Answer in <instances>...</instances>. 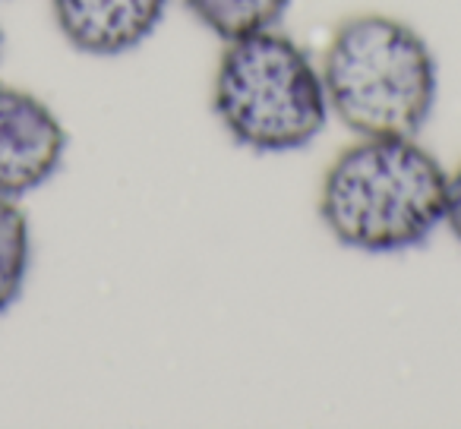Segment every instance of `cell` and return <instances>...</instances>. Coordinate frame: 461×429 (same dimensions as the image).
Listing matches in <instances>:
<instances>
[{"instance_id":"6da1fadb","label":"cell","mask_w":461,"mask_h":429,"mask_svg":"<svg viewBox=\"0 0 461 429\" xmlns=\"http://www.w3.org/2000/svg\"><path fill=\"white\" fill-rule=\"evenodd\" d=\"M448 174L414 136H360L329 165L320 219L341 246L398 253L446 219Z\"/></svg>"},{"instance_id":"7a4b0ae2","label":"cell","mask_w":461,"mask_h":429,"mask_svg":"<svg viewBox=\"0 0 461 429\" xmlns=\"http://www.w3.org/2000/svg\"><path fill=\"white\" fill-rule=\"evenodd\" d=\"M320 76L329 111L357 136H417L439 89L429 45L408 22L383 13L341 22Z\"/></svg>"},{"instance_id":"3957f363","label":"cell","mask_w":461,"mask_h":429,"mask_svg":"<svg viewBox=\"0 0 461 429\" xmlns=\"http://www.w3.org/2000/svg\"><path fill=\"white\" fill-rule=\"evenodd\" d=\"M212 104L230 139L253 152L303 148L329 121L320 70L294 39L276 29L224 41Z\"/></svg>"},{"instance_id":"277c9868","label":"cell","mask_w":461,"mask_h":429,"mask_svg":"<svg viewBox=\"0 0 461 429\" xmlns=\"http://www.w3.org/2000/svg\"><path fill=\"white\" fill-rule=\"evenodd\" d=\"M67 130L32 92L0 85V196L20 199L58 174Z\"/></svg>"},{"instance_id":"5b68a950","label":"cell","mask_w":461,"mask_h":429,"mask_svg":"<svg viewBox=\"0 0 461 429\" xmlns=\"http://www.w3.org/2000/svg\"><path fill=\"white\" fill-rule=\"evenodd\" d=\"M167 0H54V20L77 51L117 58L158 29Z\"/></svg>"},{"instance_id":"8992f818","label":"cell","mask_w":461,"mask_h":429,"mask_svg":"<svg viewBox=\"0 0 461 429\" xmlns=\"http://www.w3.org/2000/svg\"><path fill=\"white\" fill-rule=\"evenodd\" d=\"M186 10L221 41L276 29L291 0H184Z\"/></svg>"},{"instance_id":"52a82bcc","label":"cell","mask_w":461,"mask_h":429,"mask_svg":"<svg viewBox=\"0 0 461 429\" xmlns=\"http://www.w3.org/2000/svg\"><path fill=\"white\" fill-rule=\"evenodd\" d=\"M29 259H32V234L29 219L16 199L0 196V316L20 300L26 288Z\"/></svg>"},{"instance_id":"ba28073f","label":"cell","mask_w":461,"mask_h":429,"mask_svg":"<svg viewBox=\"0 0 461 429\" xmlns=\"http://www.w3.org/2000/svg\"><path fill=\"white\" fill-rule=\"evenodd\" d=\"M448 231L455 234V240L461 244V167L448 177V190H446V219Z\"/></svg>"}]
</instances>
